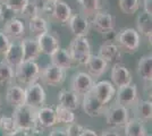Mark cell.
Listing matches in <instances>:
<instances>
[{
  "mask_svg": "<svg viewBox=\"0 0 152 136\" xmlns=\"http://www.w3.org/2000/svg\"><path fill=\"white\" fill-rule=\"evenodd\" d=\"M37 110L27 104H22L16 107L13 113V119L16 129L23 130H33L38 126V119H37Z\"/></svg>",
  "mask_w": 152,
  "mask_h": 136,
  "instance_id": "1",
  "label": "cell"
},
{
  "mask_svg": "<svg viewBox=\"0 0 152 136\" xmlns=\"http://www.w3.org/2000/svg\"><path fill=\"white\" fill-rule=\"evenodd\" d=\"M70 57L73 63L78 65H85L88 59L90 58L91 53V45L86 36H75L70 41L68 48Z\"/></svg>",
  "mask_w": 152,
  "mask_h": 136,
  "instance_id": "2",
  "label": "cell"
},
{
  "mask_svg": "<svg viewBox=\"0 0 152 136\" xmlns=\"http://www.w3.org/2000/svg\"><path fill=\"white\" fill-rule=\"evenodd\" d=\"M41 68L35 61H22L15 67V79L19 84L30 85L40 77Z\"/></svg>",
  "mask_w": 152,
  "mask_h": 136,
  "instance_id": "3",
  "label": "cell"
},
{
  "mask_svg": "<svg viewBox=\"0 0 152 136\" xmlns=\"http://www.w3.org/2000/svg\"><path fill=\"white\" fill-rule=\"evenodd\" d=\"M116 41L121 52L134 53L139 49L140 43H141V36L136 30L127 27V28L121 30L116 34Z\"/></svg>",
  "mask_w": 152,
  "mask_h": 136,
  "instance_id": "4",
  "label": "cell"
},
{
  "mask_svg": "<svg viewBox=\"0 0 152 136\" xmlns=\"http://www.w3.org/2000/svg\"><path fill=\"white\" fill-rule=\"evenodd\" d=\"M104 115H106L107 125L113 127V128H121V127H124L126 125L128 118H129L128 109L118 103L110 105L109 108H106Z\"/></svg>",
  "mask_w": 152,
  "mask_h": 136,
  "instance_id": "5",
  "label": "cell"
},
{
  "mask_svg": "<svg viewBox=\"0 0 152 136\" xmlns=\"http://www.w3.org/2000/svg\"><path fill=\"white\" fill-rule=\"evenodd\" d=\"M25 90V104L34 109L43 107L45 103V92L42 85L34 82L30 85H26Z\"/></svg>",
  "mask_w": 152,
  "mask_h": 136,
  "instance_id": "6",
  "label": "cell"
},
{
  "mask_svg": "<svg viewBox=\"0 0 152 136\" xmlns=\"http://www.w3.org/2000/svg\"><path fill=\"white\" fill-rule=\"evenodd\" d=\"M43 84L49 86H58L63 83L66 78V73L64 69L57 66L49 64L43 67V69L40 71V77Z\"/></svg>",
  "mask_w": 152,
  "mask_h": 136,
  "instance_id": "7",
  "label": "cell"
},
{
  "mask_svg": "<svg viewBox=\"0 0 152 136\" xmlns=\"http://www.w3.org/2000/svg\"><path fill=\"white\" fill-rule=\"evenodd\" d=\"M92 27L94 28L96 32L103 33L109 32V31H113L115 30V25H116V20L111 14L107 13V12H98L96 14H94L92 16Z\"/></svg>",
  "mask_w": 152,
  "mask_h": 136,
  "instance_id": "8",
  "label": "cell"
},
{
  "mask_svg": "<svg viewBox=\"0 0 152 136\" xmlns=\"http://www.w3.org/2000/svg\"><path fill=\"white\" fill-rule=\"evenodd\" d=\"M137 100V87L136 85L131 83L126 86L118 87L117 95H116V103L121 104L125 108L133 107V104Z\"/></svg>",
  "mask_w": 152,
  "mask_h": 136,
  "instance_id": "9",
  "label": "cell"
},
{
  "mask_svg": "<svg viewBox=\"0 0 152 136\" xmlns=\"http://www.w3.org/2000/svg\"><path fill=\"white\" fill-rule=\"evenodd\" d=\"M83 110L89 117L95 118L104 113L106 110V104L101 103L96 97L92 94V92H89L83 95Z\"/></svg>",
  "mask_w": 152,
  "mask_h": 136,
  "instance_id": "10",
  "label": "cell"
},
{
  "mask_svg": "<svg viewBox=\"0 0 152 136\" xmlns=\"http://www.w3.org/2000/svg\"><path fill=\"white\" fill-rule=\"evenodd\" d=\"M94 85V79L88 73H77L72 81V91L77 95H84L91 92Z\"/></svg>",
  "mask_w": 152,
  "mask_h": 136,
  "instance_id": "11",
  "label": "cell"
},
{
  "mask_svg": "<svg viewBox=\"0 0 152 136\" xmlns=\"http://www.w3.org/2000/svg\"><path fill=\"white\" fill-rule=\"evenodd\" d=\"M91 92L101 103L107 104L108 102L111 101V99L116 94V89L113 83L108 81H101V82L94 83Z\"/></svg>",
  "mask_w": 152,
  "mask_h": 136,
  "instance_id": "12",
  "label": "cell"
},
{
  "mask_svg": "<svg viewBox=\"0 0 152 136\" xmlns=\"http://www.w3.org/2000/svg\"><path fill=\"white\" fill-rule=\"evenodd\" d=\"M67 24L75 36H88L90 31V20L83 14H73Z\"/></svg>",
  "mask_w": 152,
  "mask_h": 136,
  "instance_id": "13",
  "label": "cell"
},
{
  "mask_svg": "<svg viewBox=\"0 0 152 136\" xmlns=\"http://www.w3.org/2000/svg\"><path fill=\"white\" fill-rule=\"evenodd\" d=\"M123 52L119 47L115 43H103L99 48V55L108 65L121 64Z\"/></svg>",
  "mask_w": 152,
  "mask_h": 136,
  "instance_id": "14",
  "label": "cell"
},
{
  "mask_svg": "<svg viewBox=\"0 0 152 136\" xmlns=\"http://www.w3.org/2000/svg\"><path fill=\"white\" fill-rule=\"evenodd\" d=\"M4 33L12 41H18L22 40L25 35V25L23 20L14 17L12 20H7L4 26Z\"/></svg>",
  "mask_w": 152,
  "mask_h": 136,
  "instance_id": "15",
  "label": "cell"
},
{
  "mask_svg": "<svg viewBox=\"0 0 152 136\" xmlns=\"http://www.w3.org/2000/svg\"><path fill=\"white\" fill-rule=\"evenodd\" d=\"M40 47L41 53H45L47 56H51L53 52L60 48V42L57 36H55L52 33L47 32L35 38Z\"/></svg>",
  "mask_w": 152,
  "mask_h": 136,
  "instance_id": "16",
  "label": "cell"
},
{
  "mask_svg": "<svg viewBox=\"0 0 152 136\" xmlns=\"http://www.w3.org/2000/svg\"><path fill=\"white\" fill-rule=\"evenodd\" d=\"M72 15H73V10H72L70 6L66 1H63V0H59L53 4L50 14L52 20L59 24H63V25L68 23Z\"/></svg>",
  "mask_w": 152,
  "mask_h": 136,
  "instance_id": "17",
  "label": "cell"
},
{
  "mask_svg": "<svg viewBox=\"0 0 152 136\" xmlns=\"http://www.w3.org/2000/svg\"><path fill=\"white\" fill-rule=\"evenodd\" d=\"M20 47L23 51V61H35L41 55V50L37 39L25 38L20 40Z\"/></svg>",
  "mask_w": 152,
  "mask_h": 136,
  "instance_id": "18",
  "label": "cell"
},
{
  "mask_svg": "<svg viewBox=\"0 0 152 136\" xmlns=\"http://www.w3.org/2000/svg\"><path fill=\"white\" fill-rule=\"evenodd\" d=\"M86 68H88V74H89L93 79H96L100 76H102L108 69V64L100 57V56H95L91 55L90 58L86 61Z\"/></svg>",
  "mask_w": 152,
  "mask_h": 136,
  "instance_id": "19",
  "label": "cell"
},
{
  "mask_svg": "<svg viewBox=\"0 0 152 136\" xmlns=\"http://www.w3.org/2000/svg\"><path fill=\"white\" fill-rule=\"evenodd\" d=\"M111 79L114 82V85L117 87L126 86L133 82V78L129 71L121 64L113 65L111 68Z\"/></svg>",
  "mask_w": 152,
  "mask_h": 136,
  "instance_id": "20",
  "label": "cell"
},
{
  "mask_svg": "<svg viewBox=\"0 0 152 136\" xmlns=\"http://www.w3.org/2000/svg\"><path fill=\"white\" fill-rule=\"evenodd\" d=\"M37 119H38V125L43 128L52 127L58 123L56 110L53 108L45 107V105L37 110Z\"/></svg>",
  "mask_w": 152,
  "mask_h": 136,
  "instance_id": "21",
  "label": "cell"
},
{
  "mask_svg": "<svg viewBox=\"0 0 152 136\" xmlns=\"http://www.w3.org/2000/svg\"><path fill=\"white\" fill-rule=\"evenodd\" d=\"M6 101L13 108L25 103V90L18 85H9L6 92Z\"/></svg>",
  "mask_w": 152,
  "mask_h": 136,
  "instance_id": "22",
  "label": "cell"
},
{
  "mask_svg": "<svg viewBox=\"0 0 152 136\" xmlns=\"http://www.w3.org/2000/svg\"><path fill=\"white\" fill-rule=\"evenodd\" d=\"M4 56H5L4 61L9 66H12L13 68L19 65L23 61V51H22L20 43L10 42V44L6 50V52L4 53Z\"/></svg>",
  "mask_w": 152,
  "mask_h": 136,
  "instance_id": "23",
  "label": "cell"
},
{
  "mask_svg": "<svg viewBox=\"0 0 152 136\" xmlns=\"http://www.w3.org/2000/svg\"><path fill=\"white\" fill-rule=\"evenodd\" d=\"M50 59L52 65L57 66L64 71L70 69L72 66H73V60H72V57H70L69 52L67 49L59 48L58 50H56L51 55Z\"/></svg>",
  "mask_w": 152,
  "mask_h": 136,
  "instance_id": "24",
  "label": "cell"
},
{
  "mask_svg": "<svg viewBox=\"0 0 152 136\" xmlns=\"http://www.w3.org/2000/svg\"><path fill=\"white\" fill-rule=\"evenodd\" d=\"M135 118L142 121H150L152 119V103L150 100H136L133 104Z\"/></svg>",
  "mask_w": 152,
  "mask_h": 136,
  "instance_id": "25",
  "label": "cell"
},
{
  "mask_svg": "<svg viewBox=\"0 0 152 136\" xmlns=\"http://www.w3.org/2000/svg\"><path fill=\"white\" fill-rule=\"evenodd\" d=\"M136 26H137V32L139 34H142L145 36L149 41H151V34H152V18L151 15L146 14L144 10H142L137 15L136 18Z\"/></svg>",
  "mask_w": 152,
  "mask_h": 136,
  "instance_id": "26",
  "label": "cell"
},
{
  "mask_svg": "<svg viewBox=\"0 0 152 136\" xmlns=\"http://www.w3.org/2000/svg\"><path fill=\"white\" fill-rule=\"evenodd\" d=\"M124 128H125V136H145L148 134L144 121L135 117L128 118Z\"/></svg>",
  "mask_w": 152,
  "mask_h": 136,
  "instance_id": "27",
  "label": "cell"
},
{
  "mask_svg": "<svg viewBox=\"0 0 152 136\" xmlns=\"http://www.w3.org/2000/svg\"><path fill=\"white\" fill-rule=\"evenodd\" d=\"M58 100L61 107L67 108L72 111L78 108V95L73 91L61 90L58 93Z\"/></svg>",
  "mask_w": 152,
  "mask_h": 136,
  "instance_id": "28",
  "label": "cell"
},
{
  "mask_svg": "<svg viewBox=\"0 0 152 136\" xmlns=\"http://www.w3.org/2000/svg\"><path fill=\"white\" fill-rule=\"evenodd\" d=\"M137 74L144 82H151L152 79V56H142L137 64Z\"/></svg>",
  "mask_w": 152,
  "mask_h": 136,
  "instance_id": "29",
  "label": "cell"
},
{
  "mask_svg": "<svg viewBox=\"0 0 152 136\" xmlns=\"http://www.w3.org/2000/svg\"><path fill=\"white\" fill-rule=\"evenodd\" d=\"M81 12L85 17H92L94 14L100 12L102 8L101 0H77Z\"/></svg>",
  "mask_w": 152,
  "mask_h": 136,
  "instance_id": "30",
  "label": "cell"
},
{
  "mask_svg": "<svg viewBox=\"0 0 152 136\" xmlns=\"http://www.w3.org/2000/svg\"><path fill=\"white\" fill-rule=\"evenodd\" d=\"M28 28H30L32 34L37 38V36L43 34V33L49 32V23L42 16H35V17L30 18Z\"/></svg>",
  "mask_w": 152,
  "mask_h": 136,
  "instance_id": "31",
  "label": "cell"
},
{
  "mask_svg": "<svg viewBox=\"0 0 152 136\" xmlns=\"http://www.w3.org/2000/svg\"><path fill=\"white\" fill-rule=\"evenodd\" d=\"M15 79V73L12 66L6 64L5 61L0 63V85L7 86L12 85Z\"/></svg>",
  "mask_w": 152,
  "mask_h": 136,
  "instance_id": "32",
  "label": "cell"
},
{
  "mask_svg": "<svg viewBox=\"0 0 152 136\" xmlns=\"http://www.w3.org/2000/svg\"><path fill=\"white\" fill-rule=\"evenodd\" d=\"M42 8H43V1L41 2V0H33V1L30 0L27 6L25 7V9L22 12L20 15H24L25 17L30 20L35 16H41Z\"/></svg>",
  "mask_w": 152,
  "mask_h": 136,
  "instance_id": "33",
  "label": "cell"
},
{
  "mask_svg": "<svg viewBox=\"0 0 152 136\" xmlns=\"http://www.w3.org/2000/svg\"><path fill=\"white\" fill-rule=\"evenodd\" d=\"M56 110V116H57V121L58 123H64V124H70L75 121V115L74 112L67 108H64L60 104H58L55 108Z\"/></svg>",
  "mask_w": 152,
  "mask_h": 136,
  "instance_id": "34",
  "label": "cell"
},
{
  "mask_svg": "<svg viewBox=\"0 0 152 136\" xmlns=\"http://www.w3.org/2000/svg\"><path fill=\"white\" fill-rule=\"evenodd\" d=\"M119 8L126 15H133L140 8V0H119Z\"/></svg>",
  "mask_w": 152,
  "mask_h": 136,
  "instance_id": "35",
  "label": "cell"
},
{
  "mask_svg": "<svg viewBox=\"0 0 152 136\" xmlns=\"http://www.w3.org/2000/svg\"><path fill=\"white\" fill-rule=\"evenodd\" d=\"M30 0H2V2L6 5L7 7H9L14 13L16 14H22V12L25 9V7L27 6Z\"/></svg>",
  "mask_w": 152,
  "mask_h": 136,
  "instance_id": "36",
  "label": "cell"
},
{
  "mask_svg": "<svg viewBox=\"0 0 152 136\" xmlns=\"http://www.w3.org/2000/svg\"><path fill=\"white\" fill-rule=\"evenodd\" d=\"M0 128H2V129L5 130L6 135L12 134L14 130L16 129V126H15V123H14L13 117H6V116L0 117Z\"/></svg>",
  "mask_w": 152,
  "mask_h": 136,
  "instance_id": "37",
  "label": "cell"
},
{
  "mask_svg": "<svg viewBox=\"0 0 152 136\" xmlns=\"http://www.w3.org/2000/svg\"><path fill=\"white\" fill-rule=\"evenodd\" d=\"M65 129H66V133L68 136H81L84 130V127L82 125L74 121V123L68 124L67 128H65Z\"/></svg>",
  "mask_w": 152,
  "mask_h": 136,
  "instance_id": "38",
  "label": "cell"
},
{
  "mask_svg": "<svg viewBox=\"0 0 152 136\" xmlns=\"http://www.w3.org/2000/svg\"><path fill=\"white\" fill-rule=\"evenodd\" d=\"M15 15L16 14L14 13L9 7H7L4 2H2V5H0V22H5L6 23L7 20L14 18Z\"/></svg>",
  "mask_w": 152,
  "mask_h": 136,
  "instance_id": "39",
  "label": "cell"
},
{
  "mask_svg": "<svg viewBox=\"0 0 152 136\" xmlns=\"http://www.w3.org/2000/svg\"><path fill=\"white\" fill-rule=\"evenodd\" d=\"M10 40L7 36L6 34L4 33V31H0V53L4 55L6 50L8 49V47L10 44Z\"/></svg>",
  "mask_w": 152,
  "mask_h": 136,
  "instance_id": "40",
  "label": "cell"
},
{
  "mask_svg": "<svg viewBox=\"0 0 152 136\" xmlns=\"http://www.w3.org/2000/svg\"><path fill=\"white\" fill-rule=\"evenodd\" d=\"M115 31H109V32L103 33V40H104V43H114V40H116V34Z\"/></svg>",
  "mask_w": 152,
  "mask_h": 136,
  "instance_id": "41",
  "label": "cell"
},
{
  "mask_svg": "<svg viewBox=\"0 0 152 136\" xmlns=\"http://www.w3.org/2000/svg\"><path fill=\"white\" fill-rule=\"evenodd\" d=\"M143 10L146 14L152 16V0H144L143 1Z\"/></svg>",
  "mask_w": 152,
  "mask_h": 136,
  "instance_id": "42",
  "label": "cell"
},
{
  "mask_svg": "<svg viewBox=\"0 0 152 136\" xmlns=\"http://www.w3.org/2000/svg\"><path fill=\"white\" fill-rule=\"evenodd\" d=\"M49 136H68V135L66 133V129H64V128H55L49 134Z\"/></svg>",
  "mask_w": 152,
  "mask_h": 136,
  "instance_id": "43",
  "label": "cell"
},
{
  "mask_svg": "<svg viewBox=\"0 0 152 136\" xmlns=\"http://www.w3.org/2000/svg\"><path fill=\"white\" fill-rule=\"evenodd\" d=\"M7 136H30V134H28V132H27V130L15 129L12 134H9V135H7Z\"/></svg>",
  "mask_w": 152,
  "mask_h": 136,
  "instance_id": "44",
  "label": "cell"
},
{
  "mask_svg": "<svg viewBox=\"0 0 152 136\" xmlns=\"http://www.w3.org/2000/svg\"><path fill=\"white\" fill-rule=\"evenodd\" d=\"M101 136H121V135H119V133L115 132L114 129H106L102 132Z\"/></svg>",
  "mask_w": 152,
  "mask_h": 136,
  "instance_id": "45",
  "label": "cell"
},
{
  "mask_svg": "<svg viewBox=\"0 0 152 136\" xmlns=\"http://www.w3.org/2000/svg\"><path fill=\"white\" fill-rule=\"evenodd\" d=\"M81 136H98V134L95 133L93 129H90V128H84L82 135Z\"/></svg>",
  "mask_w": 152,
  "mask_h": 136,
  "instance_id": "46",
  "label": "cell"
},
{
  "mask_svg": "<svg viewBox=\"0 0 152 136\" xmlns=\"http://www.w3.org/2000/svg\"><path fill=\"white\" fill-rule=\"evenodd\" d=\"M45 1H47V2H51V4H55V2H57V1H59V0H45Z\"/></svg>",
  "mask_w": 152,
  "mask_h": 136,
  "instance_id": "47",
  "label": "cell"
},
{
  "mask_svg": "<svg viewBox=\"0 0 152 136\" xmlns=\"http://www.w3.org/2000/svg\"><path fill=\"white\" fill-rule=\"evenodd\" d=\"M0 107H1V100H0Z\"/></svg>",
  "mask_w": 152,
  "mask_h": 136,
  "instance_id": "48",
  "label": "cell"
},
{
  "mask_svg": "<svg viewBox=\"0 0 152 136\" xmlns=\"http://www.w3.org/2000/svg\"><path fill=\"white\" fill-rule=\"evenodd\" d=\"M145 136H151V135H149V134H146V135Z\"/></svg>",
  "mask_w": 152,
  "mask_h": 136,
  "instance_id": "49",
  "label": "cell"
},
{
  "mask_svg": "<svg viewBox=\"0 0 152 136\" xmlns=\"http://www.w3.org/2000/svg\"><path fill=\"white\" fill-rule=\"evenodd\" d=\"M1 1H2V0H0V2H1Z\"/></svg>",
  "mask_w": 152,
  "mask_h": 136,
  "instance_id": "50",
  "label": "cell"
}]
</instances>
